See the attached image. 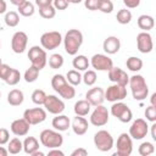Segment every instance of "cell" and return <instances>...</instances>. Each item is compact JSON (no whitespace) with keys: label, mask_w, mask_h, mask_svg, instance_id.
<instances>
[{"label":"cell","mask_w":156,"mask_h":156,"mask_svg":"<svg viewBox=\"0 0 156 156\" xmlns=\"http://www.w3.org/2000/svg\"><path fill=\"white\" fill-rule=\"evenodd\" d=\"M65 51L68 55H77L78 50L80 49L83 44V33L78 29H68V32L65 34V38H62Z\"/></svg>","instance_id":"6da1fadb"},{"label":"cell","mask_w":156,"mask_h":156,"mask_svg":"<svg viewBox=\"0 0 156 156\" xmlns=\"http://www.w3.org/2000/svg\"><path fill=\"white\" fill-rule=\"evenodd\" d=\"M130 90H132V95L135 100L138 101H143L147 98L149 95V87L146 84L145 78L141 74H134L132 77H129V82H128Z\"/></svg>","instance_id":"7a4b0ae2"},{"label":"cell","mask_w":156,"mask_h":156,"mask_svg":"<svg viewBox=\"0 0 156 156\" xmlns=\"http://www.w3.org/2000/svg\"><path fill=\"white\" fill-rule=\"evenodd\" d=\"M39 140L43 146L48 149L60 147L63 144V136L62 134L56 129H44L41 130L39 135Z\"/></svg>","instance_id":"3957f363"},{"label":"cell","mask_w":156,"mask_h":156,"mask_svg":"<svg viewBox=\"0 0 156 156\" xmlns=\"http://www.w3.org/2000/svg\"><path fill=\"white\" fill-rule=\"evenodd\" d=\"M113 144H115V140H113V136L111 135L110 132H107L105 129H101V130H98L95 133L94 145L99 151L107 152L113 147Z\"/></svg>","instance_id":"277c9868"},{"label":"cell","mask_w":156,"mask_h":156,"mask_svg":"<svg viewBox=\"0 0 156 156\" xmlns=\"http://www.w3.org/2000/svg\"><path fill=\"white\" fill-rule=\"evenodd\" d=\"M61 43H62V35L57 30L46 32L40 37V45L44 50H54L58 48Z\"/></svg>","instance_id":"5b68a950"},{"label":"cell","mask_w":156,"mask_h":156,"mask_svg":"<svg viewBox=\"0 0 156 156\" xmlns=\"http://www.w3.org/2000/svg\"><path fill=\"white\" fill-rule=\"evenodd\" d=\"M28 58L33 66H35L39 69H43L48 62L46 50H44L43 48H40L38 45H34L28 51Z\"/></svg>","instance_id":"8992f818"},{"label":"cell","mask_w":156,"mask_h":156,"mask_svg":"<svg viewBox=\"0 0 156 156\" xmlns=\"http://www.w3.org/2000/svg\"><path fill=\"white\" fill-rule=\"evenodd\" d=\"M111 115L113 117H116L118 121H121L122 123H128L133 118L132 110L122 101L113 102V105L111 106Z\"/></svg>","instance_id":"52a82bcc"},{"label":"cell","mask_w":156,"mask_h":156,"mask_svg":"<svg viewBox=\"0 0 156 156\" xmlns=\"http://www.w3.org/2000/svg\"><path fill=\"white\" fill-rule=\"evenodd\" d=\"M149 133V126L147 122L143 118H136L133 121L132 126L129 127V135L132 139L135 140H141L143 138L146 136V134Z\"/></svg>","instance_id":"ba28073f"},{"label":"cell","mask_w":156,"mask_h":156,"mask_svg":"<svg viewBox=\"0 0 156 156\" xmlns=\"http://www.w3.org/2000/svg\"><path fill=\"white\" fill-rule=\"evenodd\" d=\"M108 118H110V112L101 104V105L95 106L94 111L91 112V115H90V123L93 126H95V127H102V126L107 124Z\"/></svg>","instance_id":"9c48e42d"},{"label":"cell","mask_w":156,"mask_h":156,"mask_svg":"<svg viewBox=\"0 0 156 156\" xmlns=\"http://www.w3.org/2000/svg\"><path fill=\"white\" fill-rule=\"evenodd\" d=\"M117 151L115 154V156H129L133 152V140L130 138L129 134L127 133H122L119 134L118 139H117V144H116Z\"/></svg>","instance_id":"30bf717a"},{"label":"cell","mask_w":156,"mask_h":156,"mask_svg":"<svg viewBox=\"0 0 156 156\" xmlns=\"http://www.w3.org/2000/svg\"><path fill=\"white\" fill-rule=\"evenodd\" d=\"M23 118L30 124L35 126L46 119V110L43 107H33V108H27L23 112Z\"/></svg>","instance_id":"8fae6325"},{"label":"cell","mask_w":156,"mask_h":156,"mask_svg":"<svg viewBox=\"0 0 156 156\" xmlns=\"http://www.w3.org/2000/svg\"><path fill=\"white\" fill-rule=\"evenodd\" d=\"M127 98V89L123 85L113 83L105 90V99L110 102H116V101H122Z\"/></svg>","instance_id":"7c38bea8"},{"label":"cell","mask_w":156,"mask_h":156,"mask_svg":"<svg viewBox=\"0 0 156 156\" xmlns=\"http://www.w3.org/2000/svg\"><path fill=\"white\" fill-rule=\"evenodd\" d=\"M43 105L45 110L51 115H60L65 111V107H66L65 102L56 95H46Z\"/></svg>","instance_id":"4fadbf2b"},{"label":"cell","mask_w":156,"mask_h":156,"mask_svg":"<svg viewBox=\"0 0 156 156\" xmlns=\"http://www.w3.org/2000/svg\"><path fill=\"white\" fill-rule=\"evenodd\" d=\"M90 65L95 71H108L113 67V61L104 54H95L90 58Z\"/></svg>","instance_id":"5bb4252c"},{"label":"cell","mask_w":156,"mask_h":156,"mask_svg":"<svg viewBox=\"0 0 156 156\" xmlns=\"http://www.w3.org/2000/svg\"><path fill=\"white\" fill-rule=\"evenodd\" d=\"M27 44H28V35L24 32L18 30L12 35L11 49L15 54H22L27 49Z\"/></svg>","instance_id":"9a60e30c"},{"label":"cell","mask_w":156,"mask_h":156,"mask_svg":"<svg viewBox=\"0 0 156 156\" xmlns=\"http://www.w3.org/2000/svg\"><path fill=\"white\" fill-rule=\"evenodd\" d=\"M136 46L141 54H149L154 49L152 37L147 32H140L136 35Z\"/></svg>","instance_id":"2e32d148"},{"label":"cell","mask_w":156,"mask_h":156,"mask_svg":"<svg viewBox=\"0 0 156 156\" xmlns=\"http://www.w3.org/2000/svg\"><path fill=\"white\" fill-rule=\"evenodd\" d=\"M107 72H108V79L112 83H116V84L127 87V84L129 82V76L127 74V72H124L119 67H112Z\"/></svg>","instance_id":"e0dca14e"},{"label":"cell","mask_w":156,"mask_h":156,"mask_svg":"<svg viewBox=\"0 0 156 156\" xmlns=\"http://www.w3.org/2000/svg\"><path fill=\"white\" fill-rule=\"evenodd\" d=\"M85 100H88L90 102L91 106H98V105H101L105 100V91L102 88L100 87H94V88H90L87 94H85Z\"/></svg>","instance_id":"ac0fdd59"},{"label":"cell","mask_w":156,"mask_h":156,"mask_svg":"<svg viewBox=\"0 0 156 156\" xmlns=\"http://www.w3.org/2000/svg\"><path fill=\"white\" fill-rule=\"evenodd\" d=\"M10 129L16 136H24L28 134V132L30 129V124L22 117V118H17V119L12 121Z\"/></svg>","instance_id":"d6986e66"},{"label":"cell","mask_w":156,"mask_h":156,"mask_svg":"<svg viewBox=\"0 0 156 156\" xmlns=\"http://www.w3.org/2000/svg\"><path fill=\"white\" fill-rule=\"evenodd\" d=\"M102 49L107 54V55H113V54H117L121 49V41L115 35H110L107 37L104 43H102Z\"/></svg>","instance_id":"ffe728a7"},{"label":"cell","mask_w":156,"mask_h":156,"mask_svg":"<svg viewBox=\"0 0 156 156\" xmlns=\"http://www.w3.org/2000/svg\"><path fill=\"white\" fill-rule=\"evenodd\" d=\"M71 127H72L74 134H77V135H84L88 132L89 123H88V121L83 116H77L76 115V117L71 122Z\"/></svg>","instance_id":"44dd1931"},{"label":"cell","mask_w":156,"mask_h":156,"mask_svg":"<svg viewBox=\"0 0 156 156\" xmlns=\"http://www.w3.org/2000/svg\"><path fill=\"white\" fill-rule=\"evenodd\" d=\"M51 124H52L54 129H56L58 132H65L71 127V121H69L68 116L60 113V115H56V117L52 118Z\"/></svg>","instance_id":"7402d4cb"},{"label":"cell","mask_w":156,"mask_h":156,"mask_svg":"<svg viewBox=\"0 0 156 156\" xmlns=\"http://www.w3.org/2000/svg\"><path fill=\"white\" fill-rule=\"evenodd\" d=\"M136 23H138V27H139L140 29H143V32H149L150 29L154 28V26H155V20H154V17L150 16V15H141V16L138 17Z\"/></svg>","instance_id":"603a6c76"},{"label":"cell","mask_w":156,"mask_h":156,"mask_svg":"<svg viewBox=\"0 0 156 156\" xmlns=\"http://www.w3.org/2000/svg\"><path fill=\"white\" fill-rule=\"evenodd\" d=\"M23 100H24V95H23V91L20 89H12L7 94V102L11 106H20L22 105Z\"/></svg>","instance_id":"cb8c5ba5"},{"label":"cell","mask_w":156,"mask_h":156,"mask_svg":"<svg viewBox=\"0 0 156 156\" xmlns=\"http://www.w3.org/2000/svg\"><path fill=\"white\" fill-rule=\"evenodd\" d=\"M90 108H91V105L88 100H78L76 104H74V107H73V111L77 116H87L89 112H90Z\"/></svg>","instance_id":"d4e9b609"},{"label":"cell","mask_w":156,"mask_h":156,"mask_svg":"<svg viewBox=\"0 0 156 156\" xmlns=\"http://www.w3.org/2000/svg\"><path fill=\"white\" fill-rule=\"evenodd\" d=\"M37 150H39V141H38V139L34 138V136H27L24 139V141H23V151L27 155H32Z\"/></svg>","instance_id":"484cf974"},{"label":"cell","mask_w":156,"mask_h":156,"mask_svg":"<svg viewBox=\"0 0 156 156\" xmlns=\"http://www.w3.org/2000/svg\"><path fill=\"white\" fill-rule=\"evenodd\" d=\"M89 65H90V62H89V60L85 55H77V56H74V58L72 61L73 68L79 71V72L80 71H87L89 68Z\"/></svg>","instance_id":"4316f807"},{"label":"cell","mask_w":156,"mask_h":156,"mask_svg":"<svg viewBox=\"0 0 156 156\" xmlns=\"http://www.w3.org/2000/svg\"><path fill=\"white\" fill-rule=\"evenodd\" d=\"M22 150H23V141H21L20 138L16 136V138L9 140V143H7V151H9V154L17 155Z\"/></svg>","instance_id":"83f0119b"},{"label":"cell","mask_w":156,"mask_h":156,"mask_svg":"<svg viewBox=\"0 0 156 156\" xmlns=\"http://www.w3.org/2000/svg\"><path fill=\"white\" fill-rule=\"evenodd\" d=\"M57 94H58L62 99L71 100V99H73V98L76 96V89H74V87H73L72 84H69V83L67 82L62 88L58 89Z\"/></svg>","instance_id":"f1b7e54d"},{"label":"cell","mask_w":156,"mask_h":156,"mask_svg":"<svg viewBox=\"0 0 156 156\" xmlns=\"http://www.w3.org/2000/svg\"><path fill=\"white\" fill-rule=\"evenodd\" d=\"M17 7H18V13H20L21 16H23V17H30V16H33L34 12H35L34 5H33L30 1H27V0H26L24 2H22L21 5H18Z\"/></svg>","instance_id":"f546056e"},{"label":"cell","mask_w":156,"mask_h":156,"mask_svg":"<svg viewBox=\"0 0 156 156\" xmlns=\"http://www.w3.org/2000/svg\"><path fill=\"white\" fill-rule=\"evenodd\" d=\"M126 66L132 72H139L143 68V60L136 56H130L126 61Z\"/></svg>","instance_id":"4dcf8cb0"},{"label":"cell","mask_w":156,"mask_h":156,"mask_svg":"<svg viewBox=\"0 0 156 156\" xmlns=\"http://www.w3.org/2000/svg\"><path fill=\"white\" fill-rule=\"evenodd\" d=\"M39 72H40V69H39V68H37L35 66L30 65V66H29V68H27V69H26L23 78H24V80H26L27 83H34V82L38 79Z\"/></svg>","instance_id":"1f68e13d"},{"label":"cell","mask_w":156,"mask_h":156,"mask_svg":"<svg viewBox=\"0 0 156 156\" xmlns=\"http://www.w3.org/2000/svg\"><path fill=\"white\" fill-rule=\"evenodd\" d=\"M4 21H5L6 26L13 28V27L18 26V23H20V16H18V13L16 11H9V12L5 13Z\"/></svg>","instance_id":"d6a6232c"},{"label":"cell","mask_w":156,"mask_h":156,"mask_svg":"<svg viewBox=\"0 0 156 156\" xmlns=\"http://www.w3.org/2000/svg\"><path fill=\"white\" fill-rule=\"evenodd\" d=\"M66 79H67V82L69 84L76 87V85H79L80 82H82V74L77 69H69L67 72V74H66Z\"/></svg>","instance_id":"836d02e7"},{"label":"cell","mask_w":156,"mask_h":156,"mask_svg":"<svg viewBox=\"0 0 156 156\" xmlns=\"http://www.w3.org/2000/svg\"><path fill=\"white\" fill-rule=\"evenodd\" d=\"M117 22L119 24H128L132 21V12L127 9H121L116 15Z\"/></svg>","instance_id":"e575fe53"},{"label":"cell","mask_w":156,"mask_h":156,"mask_svg":"<svg viewBox=\"0 0 156 156\" xmlns=\"http://www.w3.org/2000/svg\"><path fill=\"white\" fill-rule=\"evenodd\" d=\"M138 152H139L140 156H150V155H152L155 152V146L150 141H144V143H141L139 145Z\"/></svg>","instance_id":"d590c367"},{"label":"cell","mask_w":156,"mask_h":156,"mask_svg":"<svg viewBox=\"0 0 156 156\" xmlns=\"http://www.w3.org/2000/svg\"><path fill=\"white\" fill-rule=\"evenodd\" d=\"M96 78H98L96 77V72L94 69H87V71H84V74L82 76V80L88 87L94 85L96 83Z\"/></svg>","instance_id":"8d00e7d4"},{"label":"cell","mask_w":156,"mask_h":156,"mask_svg":"<svg viewBox=\"0 0 156 156\" xmlns=\"http://www.w3.org/2000/svg\"><path fill=\"white\" fill-rule=\"evenodd\" d=\"M39 15L45 18V20H51L55 17L56 15V9L52 5H48V6H41L39 7Z\"/></svg>","instance_id":"74e56055"},{"label":"cell","mask_w":156,"mask_h":156,"mask_svg":"<svg viewBox=\"0 0 156 156\" xmlns=\"http://www.w3.org/2000/svg\"><path fill=\"white\" fill-rule=\"evenodd\" d=\"M49 66L52 69H58L63 66V56L61 54H52L49 57Z\"/></svg>","instance_id":"f35d334b"},{"label":"cell","mask_w":156,"mask_h":156,"mask_svg":"<svg viewBox=\"0 0 156 156\" xmlns=\"http://www.w3.org/2000/svg\"><path fill=\"white\" fill-rule=\"evenodd\" d=\"M32 101L35 104V105H43L44 101H45V98H46V93L41 89H35L33 93H32Z\"/></svg>","instance_id":"ab89813d"},{"label":"cell","mask_w":156,"mask_h":156,"mask_svg":"<svg viewBox=\"0 0 156 156\" xmlns=\"http://www.w3.org/2000/svg\"><path fill=\"white\" fill-rule=\"evenodd\" d=\"M20 80H21V73H20V71L16 69V68H12L11 72H10V74L5 79V83L9 84V85H16Z\"/></svg>","instance_id":"60d3db41"},{"label":"cell","mask_w":156,"mask_h":156,"mask_svg":"<svg viewBox=\"0 0 156 156\" xmlns=\"http://www.w3.org/2000/svg\"><path fill=\"white\" fill-rule=\"evenodd\" d=\"M98 10L102 13H111L113 11V2L111 0H99Z\"/></svg>","instance_id":"b9f144b4"},{"label":"cell","mask_w":156,"mask_h":156,"mask_svg":"<svg viewBox=\"0 0 156 156\" xmlns=\"http://www.w3.org/2000/svg\"><path fill=\"white\" fill-rule=\"evenodd\" d=\"M145 117H146V121L155 122L156 121V106H154V105L147 106L145 108Z\"/></svg>","instance_id":"7bdbcfd3"},{"label":"cell","mask_w":156,"mask_h":156,"mask_svg":"<svg viewBox=\"0 0 156 156\" xmlns=\"http://www.w3.org/2000/svg\"><path fill=\"white\" fill-rule=\"evenodd\" d=\"M11 69H12V67H10L9 65L1 63V65H0V78H1L2 80H5V79L7 78V76L10 74Z\"/></svg>","instance_id":"ee69618b"},{"label":"cell","mask_w":156,"mask_h":156,"mask_svg":"<svg viewBox=\"0 0 156 156\" xmlns=\"http://www.w3.org/2000/svg\"><path fill=\"white\" fill-rule=\"evenodd\" d=\"M10 140V133L6 128H0V145L7 144Z\"/></svg>","instance_id":"f6af8a7d"},{"label":"cell","mask_w":156,"mask_h":156,"mask_svg":"<svg viewBox=\"0 0 156 156\" xmlns=\"http://www.w3.org/2000/svg\"><path fill=\"white\" fill-rule=\"evenodd\" d=\"M69 2L67 0H52V6L56 10H66L68 7Z\"/></svg>","instance_id":"bcb514c9"},{"label":"cell","mask_w":156,"mask_h":156,"mask_svg":"<svg viewBox=\"0 0 156 156\" xmlns=\"http://www.w3.org/2000/svg\"><path fill=\"white\" fill-rule=\"evenodd\" d=\"M98 4H99V0H84V6L90 11L98 10Z\"/></svg>","instance_id":"7dc6e473"},{"label":"cell","mask_w":156,"mask_h":156,"mask_svg":"<svg viewBox=\"0 0 156 156\" xmlns=\"http://www.w3.org/2000/svg\"><path fill=\"white\" fill-rule=\"evenodd\" d=\"M123 4L127 9H136L140 5V0H123Z\"/></svg>","instance_id":"c3c4849f"},{"label":"cell","mask_w":156,"mask_h":156,"mask_svg":"<svg viewBox=\"0 0 156 156\" xmlns=\"http://www.w3.org/2000/svg\"><path fill=\"white\" fill-rule=\"evenodd\" d=\"M71 156H88V150L84 147H78L71 152Z\"/></svg>","instance_id":"681fc988"},{"label":"cell","mask_w":156,"mask_h":156,"mask_svg":"<svg viewBox=\"0 0 156 156\" xmlns=\"http://www.w3.org/2000/svg\"><path fill=\"white\" fill-rule=\"evenodd\" d=\"M49 156H63V151H61L58 147H54V149H49V152H48Z\"/></svg>","instance_id":"f907efd6"},{"label":"cell","mask_w":156,"mask_h":156,"mask_svg":"<svg viewBox=\"0 0 156 156\" xmlns=\"http://www.w3.org/2000/svg\"><path fill=\"white\" fill-rule=\"evenodd\" d=\"M35 5H37L38 7L48 6V5H52V0H35Z\"/></svg>","instance_id":"816d5d0a"},{"label":"cell","mask_w":156,"mask_h":156,"mask_svg":"<svg viewBox=\"0 0 156 156\" xmlns=\"http://www.w3.org/2000/svg\"><path fill=\"white\" fill-rule=\"evenodd\" d=\"M6 10H7V4L5 0H0V15L2 13H6Z\"/></svg>","instance_id":"f5cc1de1"},{"label":"cell","mask_w":156,"mask_h":156,"mask_svg":"<svg viewBox=\"0 0 156 156\" xmlns=\"http://www.w3.org/2000/svg\"><path fill=\"white\" fill-rule=\"evenodd\" d=\"M151 138L154 140H156V123L155 122H152V124H151Z\"/></svg>","instance_id":"db71d44e"},{"label":"cell","mask_w":156,"mask_h":156,"mask_svg":"<svg viewBox=\"0 0 156 156\" xmlns=\"http://www.w3.org/2000/svg\"><path fill=\"white\" fill-rule=\"evenodd\" d=\"M7 155H9L7 149H5L2 145H0V156H7Z\"/></svg>","instance_id":"11a10c76"},{"label":"cell","mask_w":156,"mask_h":156,"mask_svg":"<svg viewBox=\"0 0 156 156\" xmlns=\"http://www.w3.org/2000/svg\"><path fill=\"white\" fill-rule=\"evenodd\" d=\"M150 102H151V105L156 106V93L151 94V96H150Z\"/></svg>","instance_id":"9f6ffc18"},{"label":"cell","mask_w":156,"mask_h":156,"mask_svg":"<svg viewBox=\"0 0 156 156\" xmlns=\"http://www.w3.org/2000/svg\"><path fill=\"white\" fill-rule=\"evenodd\" d=\"M26 0H10V2L12 4V5H15V6H18V5H21L22 2H24Z\"/></svg>","instance_id":"6f0895ef"},{"label":"cell","mask_w":156,"mask_h":156,"mask_svg":"<svg viewBox=\"0 0 156 156\" xmlns=\"http://www.w3.org/2000/svg\"><path fill=\"white\" fill-rule=\"evenodd\" d=\"M30 156H44V152L43 151H40V150H37L35 152H33Z\"/></svg>","instance_id":"680465c9"},{"label":"cell","mask_w":156,"mask_h":156,"mask_svg":"<svg viewBox=\"0 0 156 156\" xmlns=\"http://www.w3.org/2000/svg\"><path fill=\"white\" fill-rule=\"evenodd\" d=\"M69 4H79V2H82L83 0H67Z\"/></svg>","instance_id":"91938a15"},{"label":"cell","mask_w":156,"mask_h":156,"mask_svg":"<svg viewBox=\"0 0 156 156\" xmlns=\"http://www.w3.org/2000/svg\"><path fill=\"white\" fill-rule=\"evenodd\" d=\"M1 63H2V61H1V58H0V65H1Z\"/></svg>","instance_id":"94428289"},{"label":"cell","mask_w":156,"mask_h":156,"mask_svg":"<svg viewBox=\"0 0 156 156\" xmlns=\"http://www.w3.org/2000/svg\"><path fill=\"white\" fill-rule=\"evenodd\" d=\"M0 98H1V91H0Z\"/></svg>","instance_id":"6125c7cd"},{"label":"cell","mask_w":156,"mask_h":156,"mask_svg":"<svg viewBox=\"0 0 156 156\" xmlns=\"http://www.w3.org/2000/svg\"><path fill=\"white\" fill-rule=\"evenodd\" d=\"M0 48H1V43H0Z\"/></svg>","instance_id":"be15d7a7"}]
</instances>
